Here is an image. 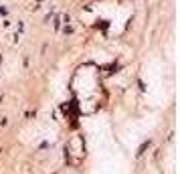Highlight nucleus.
I'll return each mask as SVG.
<instances>
[{"label":"nucleus","mask_w":180,"mask_h":174,"mask_svg":"<svg viewBox=\"0 0 180 174\" xmlns=\"http://www.w3.org/2000/svg\"><path fill=\"white\" fill-rule=\"evenodd\" d=\"M0 14H6V8H4V6H0Z\"/></svg>","instance_id":"nucleus-1"}]
</instances>
